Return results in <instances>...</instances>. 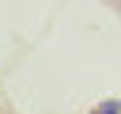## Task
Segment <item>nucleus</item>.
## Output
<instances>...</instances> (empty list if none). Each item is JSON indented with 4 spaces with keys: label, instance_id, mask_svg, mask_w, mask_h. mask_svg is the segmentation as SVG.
Returning <instances> with one entry per match:
<instances>
[{
    "label": "nucleus",
    "instance_id": "obj_1",
    "mask_svg": "<svg viewBox=\"0 0 121 114\" xmlns=\"http://www.w3.org/2000/svg\"><path fill=\"white\" fill-rule=\"evenodd\" d=\"M87 114H121V99H106V103H98V106H91Z\"/></svg>",
    "mask_w": 121,
    "mask_h": 114
}]
</instances>
